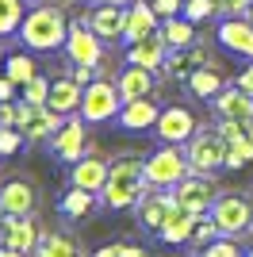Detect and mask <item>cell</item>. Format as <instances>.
Here are the masks:
<instances>
[{
  "label": "cell",
  "instance_id": "obj_44",
  "mask_svg": "<svg viewBox=\"0 0 253 257\" xmlns=\"http://www.w3.org/2000/svg\"><path fill=\"white\" fill-rule=\"evenodd\" d=\"M123 257H146V249L142 246H123Z\"/></svg>",
  "mask_w": 253,
  "mask_h": 257
},
{
  "label": "cell",
  "instance_id": "obj_31",
  "mask_svg": "<svg viewBox=\"0 0 253 257\" xmlns=\"http://www.w3.org/2000/svg\"><path fill=\"white\" fill-rule=\"evenodd\" d=\"M39 257H84L81 246H77L73 238H65V234H42L39 249H35Z\"/></svg>",
  "mask_w": 253,
  "mask_h": 257
},
{
  "label": "cell",
  "instance_id": "obj_26",
  "mask_svg": "<svg viewBox=\"0 0 253 257\" xmlns=\"http://www.w3.org/2000/svg\"><path fill=\"white\" fill-rule=\"evenodd\" d=\"M154 81L158 73L154 69H142V65H126L123 73H119V92H123V104L126 100H142V96H154Z\"/></svg>",
  "mask_w": 253,
  "mask_h": 257
},
{
  "label": "cell",
  "instance_id": "obj_22",
  "mask_svg": "<svg viewBox=\"0 0 253 257\" xmlns=\"http://www.w3.org/2000/svg\"><path fill=\"white\" fill-rule=\"evenodd\" d=\"M200 65H207V50H203L200 43H192V46H180V50H169L161 73H169L173 81H188Z\"/></svg>",
  "mask_w": 253,
  "mask_h": 257
},
{
  "label": "cell",
  "instance_id": "obj_43",
  "mask_svg": "<svg viewBox=\"0 0 253 257\" xmlns=\"http://www.w3.org/2000/svg\"><path fill=\"white\" fill-rule=\"evenodd\" d=\"M96 257H123V242H111V246H100Z\"/></svg>",
  "mask_w": 253,
  "mask_h": 257
},
{
  "label": "cell",
  "instance_id": "obj_18",
  "mask_svg": "<svg viewBox=\"0 0 253 257\" xmlns=\"http://www.w3.org/2000/svg\"><path fill=\"white\" fill-rule=\"evenodd\" d=\"M219 43L226 46L230 54H242V58H253V23H249V16H226V20L219 23Z\"/></svg>",
  "mask_w": 253,
  "mask_h": 257
},
{
  "label": "cell",
  "instance_id": "obj_21",
  "mask_svg": "<svg viewBox=\"0 0 253 257\" xmlns=\"http://www.w3.org/2000/svg\"><path fill=\"white\" fill-rule=\"evenodd\" d=\"M158 115H161L158 100H154V96H142V100H126L115 123H119L123 131H154Z\"/></svg>",
  "mask_w": 253,
  "mask_h": 257
},
{
  "label": "cell",
  "instance_id": "obj_29",
  "mask_svg": "<svg viewBox=\"0 0 253 257\" xmlns=\"http://www.w3.org/2000/svg\"><path fill=\"white\" fill-rule=\"evenodd\" d=\"M161 35H165L169 50H180V46L196 43V23L188 16H169V20H161Z\"/></svg>",
  "mask_w": 253,
  "mask_h": 257
},
{
  "label": "cell",
  "instance_id": "obj_5",
  "mask_svg": "<svg viewBox=\"0 0 253 257\" xmlns=\"http://www.w3.org/2000/svg\"><path fill=\"white\" fill-rule=\"evenodd\" d=\"M211 219L219 223V230L226 238H242V234L253 230V200H245V196H238V192H226V196L215 200Z\"/></svg>",
  "mask_w": 253,
  "mask_h": 257
},
{
  "label": "cell",
  "instance_id": "obj_4",
  "mask_svg": "<svg viewBox=\"0 0 253 257\" xmlns=\"http://www.w3.org/2000/svg\"><path fill=\"white\" fill-rule=\"evenodd\" d=\"M119 111H123V92H119L115 81L96 77L92 85H84V96H81L84 123H111V119H119Z\"/></svg>",
  "mask_w": 253,
  "mask_h": 257
},
{
  "label": "cell",
  "instance_id": "obj_20",
  "mask_svg": "<svg viewBox=\"0 0 253 257\" xmlns=\"http://www.w3.org/2000/svg\"><path fill=\"white\" fill-rule=\"evenodd\" d=\"M161 27V16L158 8L150 4V0H135L131 8H126V31H123V43H138V39H146V35H154Z\"/></svg>",
  "mask_w": 253,
  "mask_h": 257
},
{
  "label": "cell",
  "instance_id": "obj_27",
  "mask_svg": "<svg viewBox=\"0 0 253 257\" xmlns=\"http://www.w3.org/2000/svg\"><path fill=\"white\" fill-rule=\"evenodd\" d=\"M184 85H188V92L192 96H200V100H215L222 92V88H226V77L219 73V69H215V65H200V69H196V73L188 77V81H184Z\"/></svg>",
  "mask_w": 253,
  "mask_h": 257
},
{
  "label": "cell",
  "instance_id": "obj_41",
  "mask_svg": "<svg viewBox=\"0 0 253 257\" xmlns=\"http://www.w3.org/2000/svg\"><path fill=\"white\" fill-rule=\"evenodd\" d=\"M16 92H20V85H16L12 77H0V104H8V100H16Z\"/></svg>",
  "mask_w": 253,
  "mask_h": 257
},
{
  "label": "cell",
  "instance_id": "obj_6",
  "mask_svg": "<svg viewBox=\"0 0 253 257\" xmlns=\"http://www.w3.org/2000/svg\"><path fill=\"white\" fill-rule=\"evenodd\" d=\"M188 161H192V173H219L226 169V139H222L219 127L211 131H196L188 142Z\"/></svg>",
  "mask_w": 253,
  "mask_h": 257
},
{
  "label": "cell",
  "instance_id": "obj_12",
  "mask_svg": "<svg viewBox=\"0 0 253 257\" xmlns=\"http://www.w3.org/2000/svg\"><path fill=\"white\" fill-rule=\"evenodd\" d=\"M173 211H177V192H173V188H150L135 204L138 226H142V230H154V234L161 230V223H165Z\"/></svg>",
  "mask_w": 253,
  "mask_h": 257
},
{
  "label": "cell",
  "instance_id": "obj_34",
  "mask_svg": "<svg viewBox=\"0 0 253 257\" xmlns=\"http://www.w3.org/2000/svg\"><path fill=\"white\" fill-rule=\"evenodd\" d=\"M20 92H23V100H27V104H46V100H50V81L39 73V77H31Z\"/></svg>",
  "mask_w": 253,
  "mask_h": 257
},
{
  "label": "cell",
  "instance_id": "obj_7",
  "mask_svg": "<svg viewBox=\"0 0 253 257\" xmlns=\"http://www.w3.org/2000/svg\"><path fill=\"white\" fill-rule=\"evenodd\" d=\"M65 119L69 115H58L50 104H27V100H20V123H16V127L23 131L27 142H46L62 131Z\"/></svg>",
  "mask_w": 253,
  "mask_h": 257
},
{
  "label": "cell",
  "instance_id": "obj_36",
  "mask_svg": "<svg viewBox=\"0 0 253 257\" xmlns=\"http://www.w3.org/2000/svg\"><path fill=\"white\" fill-rule=\"evenodd\" d=\"M23 131L20 127H0V158H8V154H16L23 146Z\"/></svg>",
  "mask_w": 253,
  "mask_h": 257
},
{
  "label": "cell",
  "instance_id": "obj_28",
  "mask_svg": "<svg viewBox=\"0 0 253 257\" xmlns=\"http://www.w3.org/2000/svg\"><path fill=\"white\" fill-rule=\"evenodd\" d=\"M96 204H104L100 192H88V188H77V184L58 200V207H62L65 219H88V215L96 211Z\"/></svg>",
  "mask_w": 253,
  "mask_h": 257
},
{
  "label": "cell",
  "instance_id": "obj_38",
  "mask_svg": "<svg viewBox=\"0 0 253 257\" xmlns=\"http://www.w3.org/2000/svg\"><path fill=\"white\" fill-rule=\"evenodd\" d=\"M215 4H219L222 16H242V12H249L253 0H215Z\"/></svg>",
  "mask_w": 253,
  "mask_h": 257
},
{
  "label": "cell",
  "instance_id": "obj_9",
  "mask_svg": "<svg viewBox=\"0 0 253 257\" xmlns=\"http://www.w3.org/2000/svg\"><path fill=\"white\" fill-rule=\"evenodd\" d=\"M196 131H200V123L192 115V107H184V104L161 107L158 123H154V135H158L161 142H173V146H188Z\"/></svg>",
  "mask_w": 253,
  "mask_h": 257
},
{
  "label": "cell",
  "instance_id": "obj_37",
  "mask_svg": "<svg viewBox=\"0 0 253 257\" xmlns=\"http://www.w3.org/2000/svg\"><path fill=\"white\" fill-rule=\"evenodd\" d=\"M203 257H242L238 253V246H234V238H215V242H211V246H203Z\"/></svg>",
  "mask_w": 253,
  "mask_h": 257
},
{
  "label": "cell",
  "instance_id": "obj_1",
  "mask_svg": "<svg viewBox=\"0 0 253 257\" xmlns=\"http://www.w3.org/2000/svg\"><path fill=\"white\" fill-rule=\"evenodd\" d=\"M146 192H150L146 161L135 158V154H126V158L111 161V177H107V184H104V192H100V200H104L111 211H126V207H135Z\"/></svg>",
  "mask_w": 253,
  "mask_h": 257
},
{
  "label": "cell",
  "instance_id": "obj_49",
  "mask_svg": "<svg viewBox=\"0 0 253 257\" xmlns=\"http://www.w3.org/2000/svg\"><path fill=\"white\" fill-rule=\"evenodd\" d=\"M245 257H253V249H249V253H245Z\"/></svg>",
  "mask_w": 253,
  "mask_h": 257
},
{
  "label": "cell",
  "instance_id": "obj_35",
  "mask_svg": "<svg viewBox=\"0 0 253 257\" xmlns=\"http://www.w3.org/2000/svg\"><path fill=\"white\" fill-rule=\"evenodd\" d=\"M215 12H219L215 0H184V12H180V16H188L192 23H203V20H211Z\"/></svg>",
  "mask_w": 253,
  "mask_h": 257
},
{
  "label": "cell",
  "instance_id": "obj_3",
  "mask_svg": "<svg viewBox=\"0 0 253 257\" xmlns=\"http://www.w3.org/2000/svg\"><path fill=\"white\" fill-rule=\"evenodd\" d=\"M188 173H192L188 146L161 142V150H154L146 158V181H150V188H177Z\"/></svg>",
  "mask_w": 253,
  "mask_h": 257
},
{
  "label": "cell",
  "instance_id": "obj_15",
  "mask_svg": "<svg viewBox=\"0 0 253 257\" xmlns=\"http://www.w3.org/2000/svg\"><path fill=\"white\" fill-rule=\"evenodd\" d=\"M35 204H39V192L31 177H12L0 184V215H31Z\"/></svg>",
  "mask_w": 253,
  "mask_h": 257
},
{
  "label": "cell",
  "instance_id": "obj_32",
  "mask_svg": "<svg viewBox=\"0 0 253 257\" xmlns=\"http://www.w3.org/2000/svg\"><path fill=\"white\" fill-rule=\"evenodd\" d=\"M23 23V0H0V39L20 31Z\"/></svg>",
  "mask_w": 253,
  "mask_h": 257
},
{
  "label": "cell",
  "instance_id": "obj_2",
  "mask_svg": "<svg viewBox=\"0 0 253 257\" xmlns=\"http://www.w3.org/2000/svg\"><path fill=\"white\" fill-rule=\"evenodd\" d=\"M20 39L27 50H58L69 39V20L58 4H39L23 16L20 23Z\"/></svg>",
  "mask_w": 253,
  "mask_h": 257
},
{
  "label": "cell",
  "instance_id": "obj_33",
  "mask_svg": "<svg viewBox=\"0 0 253 257\" xmlns=\"http://www.w3.org/2000/svg\"><path fill=\"white\" fill-rule=\"evenodd\" d=\"M215 238H222V230H219V223H215V219H211V211H207V215H200V219H196L192 242H196V246H211Z\"/></svg>",
  "mask_w": 253,
  "mask_h": 257
},
{
  "label": "cell",
  "instance_id": "obj_45",
  "mask_svg": "<svg viewBox=\"0 0 253 257\" xmlns=\"http://www.w3.org/2000/svg\"><path fill=\"white\" fill-rule=\"evenodd\" d=\"M0 257H27V253H20V249H12V246H0Z\"/></svg>",
  "mask_w": 253,
  "mask_h": 257
},
{
  "label": "cell",
  "instance_id": "obj_30",
  "mask_svg": "<svg viewBox=\"0 0 253 257\" xmlns=\"http://www.w3.org/2000/svg\"><path fill=\"white\" fill-rule=\"evenodd\" d=\"M4 77H12V81H16V85H27V81H31V77H39V69H35V58L31 54H8V58H4Z\"/></svg>",
  "mask_w": 253,
  "mask_h": 257
},
{
  "label": "cell",
  "instance_id": "obj_16",
  "mask_svg": "<svg viewBox=\"0 0 253 257\" xmlns=\"http://www.w3.org/2000/svg\"><path fill=\"white\" fill-rule=\"evenodd\" d=\"M165 58H169V43H165V35H161V27L154 35H146V39L126 46V62L142 65V69H154V73L165 69Z\"/></svg>",
  "mask_w": 253,
  "mask_h": 257
},
{
  "label": "cell",
  "instance_id": "obj_48",
  "mask_svg": "<svg viewBox=\"0 0 253 257\" xmlns=\"http://www.w3.org/2000/svg\"><path fill=\"white\" fill-rule=\"evenodd\" d=\"M245 16H249V23H253V4H249V12H245Z\"/></svg>",
  "mask_w": 253,
  "mask_h": 257
},
{
  "label": "cell",
  "instance_id": "obj_11",
  "mask_svg": "<svg viewBox=\"0 0 253 257\" xmlns=\"http://www.w3.org/2000/svg\"><path fill=\"white\" fill-rule=\"evenodd\" d=\"M173 192H177L180 207H188V211H196V215H207L211 207H215V200H219V188H215V181H211L207 173H188Z\"/></svg>",
  "mask_w": 253,
  "mask_h": 257
},
{
  "label": "cell",
  "instance_id": "obj_14",
  "mask_svg": "<svg viewBox=\"0 0 253 257\" xmlns=\"http://www.w3.org/2000/svg\"><path fill=\"white\" fill-rule=\"evenodd\" d=\"M39 242H42V234L31 215H0V246L31 253V249H39Z\"/></svg>",
  "mask_w": 253,
  "mask_h": 257
},
{
  "label": "cell",
  "instance_id": "obj_13",
  "mask_svg": "<svg viewBox=\"0 0 253 257\" xmlns=\"http://www.w3.org/2000/svg\"><path fill=\"white\" fill-rule=\"evenodd\" d=\"M50 150H54V158L58 161H65V165H73V161H81L84 154L92 150V146H88V131H84V123L81 119H65L62 123V131H58V135H54L50 139Z\"/></svg>",
  "mask_w": 253,
  "mask_h": 257
},
{
  "label": "cell",
  "instance_id": "obj_46",
  "mask_svg": "<svg viewBox=\"0 0 253 257\" xmlns=\"http://www.w3.org/2000/svg\"><path fill=\"white\" fill-rule=\"evenodd\" d=\"M96 4H135V0H96Z\"/></svg>",
  "mask_w": 253,
  "mask_h": 257
},
{
  "label": "cell",
  "instance_id": "obj_24",
  "mask_svg": "<svg viewBox=\"0 0 253 257\" xmlns=\"http://www.w3.org/2000/svg\"><path fill=\"white\" fill-rule=\"evenodd\" d=\"M196 219H200L196 211H188V207H180V204H177V211H173V215L165 219V223H161L158 238L165 242V246H184V242H192V230H196Z\"/></svg>",
  "mask_w": 253,
  "mask_h": 257
},
{
  "label": "cell",
  "instance_id": "obj_8",
  "mask_svg": "<svg viewBox=\"0 0 253 257\" xmlns=\"http://www.w3.org/2000/svg\"><path fill=\"white\" fill-rule=\"evenodd\" d=\"M65 54L73 65H104V39L88 27V20H73L69 23V39H65Z\"/></svg>",
  "mask_w": 253,
  "mask_h": 257
},
{
  "label": "cell",
  "instance_id": "obj_40",
  "mask_svg": "<svg viewBox=\"0 0 253 257\" xmlns=\"http://www.w3.org/2000/svg\"><path fill=\"white\" fill-rule=\"evenodd\" d=\"M77 85H92L96 81V65H73V73H69Z\"/></svg>",
  "mask_w": 253,
  "mask_h": 257
},
{
  "label": "cell",
  "instance_id": "obj_47",
  "mask_svg": "<svg viewBox=\"0 0 253 257\" xmlns=\"http://www.w3.org/2000/svg\"><path fill=\"white\" fill-rule=\"evenodd\" d=\"M0 77H4V54H0Z\"/></svg>",
  "mask_w": 253,
  "mask_h": 257
},
{
  "label": "cell",
  "instance_id": "obj_25",
  "mask_svg": "<svg viewBox=\"0 0 253 257\" xmlns=\"http://www.w3.org/2000/svg\"><path fill=\"white\" fill-rule=\"evenodd\" d=\"M81 96H84V85H77L73 77H58V81H50V100L46 104L58 115H77L81 111Z\"/></svg>",
  "mask_w": 253,
  "mask_h": 257
},
{
  "label": "cell",
  "instance_id": "obj_39",
  "mask_svg": "<svg viewBox=\"0 0 253 257\" xmlns=\"http://www.w3.org/2000/svg\"><path fill=\"white\" fill-rule=\"evenodd\" d=\"M154 8H158L161 20H169V16H180V12H184V0H154Z\"/></svg>",
  "mask_w": 253,
  "mask_h": 257
},
{
  "label": "cell",
  "instance_id": "obj_23",
  "mask_svg": "<svg viewBox=\"0 0 253 257\" xmlns=\"http://www.w3.org/2000/svg\"><path fill=\"white\" fill-rule=\"evenodd\" d=\"M211 104H215L219 119H253V96L238 85V81H234V85H226L219 96L211 100Z\"/></svg>",
  "mask_w": 253,
  "mask_h": 257
},
{
  "label": "cell",
  "instance_id": "obj_19",
  "mask_svg": "<svg viewBox=\"0 0 253 257\" xmlns=\"http://www.w3.org/2000/svg\"><path fill=\"white\" fill-rule=\"evenodd\" d=\"M107 177H111V165H107L104 158H96L92 150L84 154L81 161H73V173H69V184H77V188H88V192H104Z\"/></svg>",
  "mask_w": 253,
  "mask_h": 257
},
{
  "label": "cell",
  "instance_id": "obj_17",
  "mask_svg": "<svg viewBox=\"0 0 253 257\" xmlns=\"http://www.w3.org/2000/svg\"><path fill=\"white\" fill-rule=\"evenodd\" d=\"M126 8H131V4H96L84 20H88V27H92L104 43H115L126 31Z\"/></svg>",
  "mask_w": 253,
  "mask_h": 257
},
{
  "label": "cell",
  "instance_id": "obj_42",
  "mask_svg": "<svg viewBox=\"0 0 253 257\" xmlns=\"http://www.w3.org/2000/svg\"><path fill=\"white\" fill-rule=\"evenodd\" d=\"M238 85H242V88H245V92H249V96H253V62H249V65H245L242 73H238Z\"/></svg>",
  "mask_w": 253,
  "mask_h": 257
},
{
  "label": "cell",
  "instance_id": "obj_10",
  "mask_svg": "<svg viewBox=\"0 0 253 257\" xmlns=\"http://www.w3.org/2000/svg\"><path fill=\"white\" fill-rule=\"evenodd\" d=\"M219 131L226 139V169H245L253 161V119H222Z\"/></svg>",
  "mask_w": 253,
  "mask_h": 257
}]
</instances>
